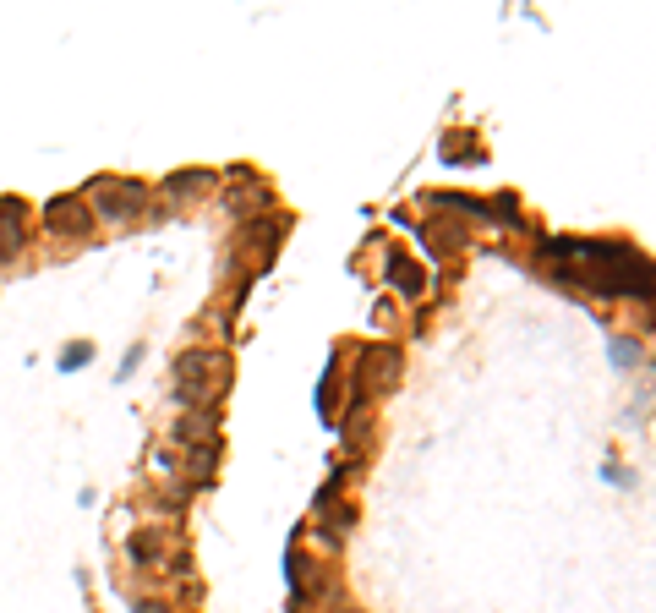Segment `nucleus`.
Wrapping results in <instances>:
<instances>
[{"instance_id":"obj_1","label":"nucleus","mask_w":656,"mask_h":613,"mask_svg":"<svg viewBox=\"0 0 656 613\" xmlns=\"http://www.w3.org/2000/svg\"><path fill=\"white\" fill-rule=\"evenodd\" d=\"M143 198H148V192L137 187V181H115V192H104V198H99V219L121 225V219L132 214V208H143Z\"/></svg>"},{"instance_id":"obj_2","label":"nucleus","mask_w":656,"mask_h":613,"mask_svg":"<svg viewBox=\"0 0 656 613\" xmlns=\"http://www.w3.org/2000/svg\"><path fill=\"white\" fill-rule=\"evenodd\" d=\"M50 230H61V236H66V230H72V236H88V208H82V198H72V203H66V198H55L50 203Z\"/></svg>"},{"instance_id":"obj_3","label":"nucleus","mask_w":656,"mask_h":613,"mask_svg":"<svg viewBox=\"0 0 656 613\" xmlns=\"http://www.w3.org/2000/svg\"><path fill=\"white\" fill-rule=\"evenodd\" d=\"M389 280L400 285L405 296H421V285H427V274H421L416 263L405 258V252H389Z\"/></svg>"},{"instance_id":"obj_4","label":"nucleus","mask_w":656,"mask_h":613,"mask_svg":"<svg viewBox=\"0 0 656 613\" xmlns=\"http://www.w3.org/2000/svg\"><path fill=\"white\" fill-rule=\"evenodd\" d=\"M17 214H28V208L11 203V198H0V219H17ZM0 236H6V241H0V252H17V225H0Z\"/></svg>"},{"instance_id":"obj_5","label":"nucleus","mask_w":656,"mask_h":613,"mask_svg":"<svg viewBox=\"0 0 656 613\" xmlns=\"http://www.w3.org/2000/svg\"><path fill=\"white\" fill-rule=\"evenodd\" d=\"M88 356H93V345H82V340H77L72 351L61 356V367H82V362H88Z\"/></svg>"}]
</instances>
